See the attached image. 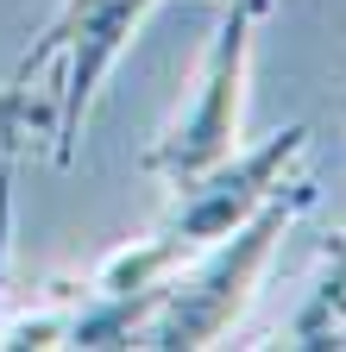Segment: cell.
<instances>
[{"instance_id":"4","label":"cell","mask_w":346,"mask_h":352,"mask_svg":"<svg viewBox=\"0 0 346 352\" xmlns=\"http://www.w3.org/2000/svg\"><path fill=\"white\" fill-rule=\"evenodd\" d=\"M309 157V126H283L265 145L233 151L227 164H214L208 176L170 189V214L158 220V233H170L183 252H202L221 233H233L246 214H258L277 189L296 183V164Z\"/></svg>"},{"instance_id":"3","label":"cell","mask_w":346,"mask_h":352,"mask_svg":"<svg viewBox=\"0 0 346 352\" xmlns=\"http://www.w3.org/2000/svg\"><path fill=\"white\" fill-rule=\"evenodd\" d=\"M271 7L258 0H227L221 25L208 38V57L195 69V88L183 113L170 120L151 151H145V176L164 189H183L195 176H208L214 164H227L239 151V120H246V82H252V44H258V25H265Z\"/></svg>"},{"instance_id":"6","label":"cell","mask_w":346,"mask_h":352,"mask_svg":"<svg viewBox=\"0 0 346 352\" xmlns=\"http://www.w3.org/2000/svg\"><path fill=\"white\" fill-rule=\"evenodd\" d=\"M32 139V107H25V88L19 82H0V170H13V157Z\"/></svg>"},{"instance_id":"5","label":"cell","mask_w":346,"mask_h":352,"mask_svg":"<svg viewBox=\"0 0 346 352\" xmlns=\"http://www.w3.org/2000/svg\"><path fill=\"white\" fill-rule=\"evenodd\" d=\"M290 340L296 346H346V239L327 252L302 315L290 321Z\"/></svg>"},{"instance_id":"2","label":"cell","mask_w":346,"mask_h":352,"mask_svg":"<svg viewBox=\"0 0 346 352\" xmlns=\"http://www.w3.org/2000/svg\"><path fill=\"white\" fill-rule=\"evenodd\" d=\"M151 7L158 0H63L57 19L45 25V38L25 51L13 82L25 88L32 139H45V151L57 164L76 157L95 88L107 82V69L120 63V51L133 44V32L145 25Z\"/></svg>"},{"instance_id":"7","label":"cell","mask_w":346,"mask_h":352,"mask_svg":"<svg viewBox=\"0 0 346 352\" xmlns=\"http://www.w3.org/2000/svg\"><path fill=\"white\" fill-rule=\"evenodd\" d=\"M258 7H271V0H258Z\"/></svg>"},{"instance_id":"1","label":"cell","mask_w":346,"mask_h":352,"mask_svg":"<svg viewBox=\"0 0 346 352\" xmlns=\"http://www.w3.org/2000/svg\"><path fill=\"white\" fill-rule=\"evenodd\" d=\"M309 208V183L277 189L258 214H246L233 233H221L214 245H202L177 277H170L164 302L145 315V327L133 333V346H151V352H195V346H214L239 315L246 302L258 289V277H265V264L277 252V239L296 227V214Z\"/></svg>"}]
</instances>
